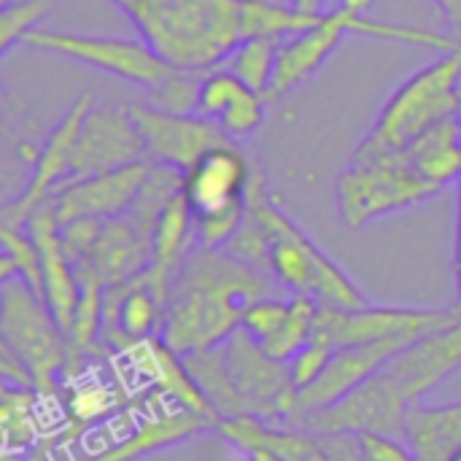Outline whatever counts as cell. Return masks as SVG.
Listing matches in <instances>:
<instances>
[{
	"mask_svg": "<svg viewBox=\"0 0 461 461\" xmlns=\"http://www.w3.org/2000/svg\"><path fill=\"white\" fill-rule=\"evenodd\" d=\"M95 105L92 92H81L62 113V119L54 124V130L49 132L30 184L24 186V192L8 203H3L0 208V227H24V221L30 219V213L43 205L46 200L54 197V192L68 181L70 176V162H73V151H76V140H78V130L84 124L86 111Z\"/></svg>",
	"mask_w": 461,
	"mask_h": 461,
	"instance_id": "cell-13",
	"label": "cell"
},
{
	"mask_svg": "<svg viewBox=\"0 0 461 461\" xmlns=\"http://www.w3.org/2000/svg\"><path fill=\"white\" fill-rule=\"evenodd\" d=\"M197 116L216 122L235 143L254 135L265 119L262 95L246 86L227 68H213L205 73L197 100Z\"/></svg>",
	"mask_w": 461,
	"mask_h": 461,
	"instance_id": "cell-20",
	"label": "cell"
},
{
	"mask_svg": "<svg viewBox=\"0 0 461 461\" xmlns=\"http://www.w3.org/2000/svg\"><path fill=\"white\" fill-rule=\"evenodd\" d=\"M208 429H219V424L213 419H205L189 408H154L149 416L138 419L132 432L119 440L113 448L103 451L95 461H135L149 454H157L162 448L178 446L184 440H192Z\"/></svg>",
	"mask_w": 461,
	"mask_h": 461,
	"instance_id": "cell-21",
	"label": "cell"
},
{
	"mask_svg": "<svg viewBox=\"0 0 461 461\" xmlns=\"http://www.w3.org/2000/svg\"><path fill=\"white\" fill-rule=\"evenodd\" d=\"M194 240V213L184 194H178L162 219L157 221V230L151 235V270L170 281L176 267L184 262V257L192 251L189 243Z\"/></svg>",
	"mask_w": 461,
	"mask_h": 461,
	"instance_id": "cell-25",
	"label": "cell"
},
{
	"mask_svg": "<svg viewBox=\"0 0 461 461\" xmlns=\"http://www.w3.org/2000/svg\"><path fill=\"white\" fill-rule=\"evenodd\" d=\"M451 461H461V448L454 454V456H451Z\"/></svg>",
	"mask_w": 461,
	"mask_h": 461,
	"instance_id": "cell-40",
	"label": "cell"
},
{
	"mask_svg": "<svg viewBox=\"0 0 461 461\" xmlns=\"http://www.w3.org/2000/svg\"><path fill=\"white\" fill-rule=\"evenodd\" d=\"M359 451L362 461H419L416 451L402 446L394 435L384 432H359Z\"/></svg>",
	"mask_w": 461,
	"mask_h": 461,
	"instance_id": "cell-35",
	"label": "cell"
},
{
	"mask_svg": "<svg viewBox=\"0 0 461 461\" xmlns=\"http://www.w3.org/2000/svg\"><path fill=\"white\" fill-rule=\"evenodd\" d=\"M408 159L413 167L432 181L435 186L446 189L448 184H456L461 178V127L459 119L451 116L424 135H419L413 143L405 146Z\"/></svg>",
	"mask_w": 461,
	"mask_h": 461,
	"instance_id": "cell-24",
	"label": "cell"
},
{
	"mask_svg": "<svg viewBox=\"0 0 461 461\" xmlns=\"http://www.w3.org/2000/svg\"><path fill=\"white\" fill-rule=\"evenodd\" d=\"M321 16L324 11H305L289 0H243V35L289 38L313 27Z\"/></svg>",
	"mask_w": 461,
	"mask_h": 461,
	"instance_id": "cell-27",
	"label": "cell"
},
{
	"mask_svg": "<svg viewBox=\"0 0 461 461\" xmlns=\"http://www.w3.org/2000/svg\"><path fill=\"white\" fill-rule=\"evenodd\" d=\"M456 119H459V127H461V86H459V108H456Z\"/></svg>",
	"mask_w": 461,
	"mask_h": 461,
	"instance_id": "cell-39",
	"label": "cell"
},
{
	"mask_svg": "<svg viewBox=\"0 0 461 461\" xmlns=\"http://www.w3.org/2000/svg\"><path fill=\"white\" fill-rule=\"evenodd\" d=\"M130 111L146 140V159L154 165H170L186 173L208 151L235 143L216 122L197 113H167L143 103H132Z\"/></svg>",
	"mask_w": 461,
	"mask_h": 461,
	"instance_id": "cell-14",
	"label": "cell"
},
{
	"mask_svg": "<svg viewBox=\"0 0 461 461\" xmlns=\"http://www.w3.org/2000/svg\"><path fill=\"white\" fill-rule=\"evenodd\" d=\"M459 86L461 49H456L405 78L384 103L367 138L392 149H405L435 124L456 116Z\"/></svg>",
	"mask_w": 461,
	"mask_h": 461,
	"instance_id": "cell-8",
	"label": "cell"
},
{
	"mask_svg": "<svg viewBox=\"0 0 461 461\" xmlns=\"http://www.w3.org/2000/svg\"><path fill=\"white\" fill-rule=\"evenodd\" d=\"M208 70L167 65L157 84L149 86V105L167 113H197L200 86Z\"/></svg>",
	"mask_w": 461,
	"mask_h": 461,
	"instance_id": "cell-30",
	"label": "cell"
},
{
	"mask_svg": "<svg viewBox=\"0 0 461 461\" xmlns=\"http://www.w3.org/2000/svg\"><path fill=\"white\" fill-rule=\"evenodd\" d=\"M219 354L227 378V419L286 421L294 416L297 389L289 365L276 362L243 327L219 346Z\"/></svg>",
	"mask_w": 461,
	"mask_h": 461,
	"instance_id": "cell-9",
	"label": "cell"
},
{
	"mask_svg": "<svg viewBox=\"0 0 461 461\" xmlns=\"http://www.w3.org/2000/svg\"><path fill=\"white\" fill-rule=\"evenodd\" d=\"M184 194V170L170 167V165H154L135 197V203L130 205V211L124 213L146 238L154 235L157 221L162 219V213L167 211V205Z\"/></svg>",
	"mask_w": 461,
	"mask_h": 461,
	"instance_id": "cell-26",
	"label": "cell"
},
{
	"mask_svg": "<svg viewBox=\"0 0 461 461\" xmlns=\"http://www.w3.org/2000/svg\"><path fill=\"white\" fill-rule=\"evenodd\" d=\"M319 308L321 303L313 300V297H305V294H292V311H289V319L284 321V327L267 338L265 343H259L276 362H284L289 365L292 357L313 338V327H316V316H319Z\"/></svg>",
	"mask_w": 461,
	"mask_h": 461,
	"instance_id": "cell-29",
	"label": "cell"
},
{
	"mask_svg": "<svg viewBox=\"0 0 461 461\" xmlns=\"http://www.w3.org/2000/svg\"><path fill=\"white\" fill-rule=\"evenodd\" d=\"M289 311H292V297L284 300L281 294H267V297H262L259 303H254V305L246 311L240 327H243L254 340L265 343L267 338H273V335L284 327V321L289 319Z\"/></svg>",
	"mask_w": 461,
	"mask_h": 461,
	"instance_id": "cell-33",
	"label": "cell"
},
{
	"mask_svg": "<svg viewBox=\"0 0 461 461\" xmlns=\"http://www.w3.org/2000/svg\"><path fill=\"white\" fill-rule=\"evenodd\" d=\"M435 3L443 8V14H446L448 24L454 27V32H451V35H456V41L461 43V0H435Z\"/></svg>",
	"mask_w": 461,
	"mask_h": 461,
	"instance_id": "cell-37",
	"label": "cell"
},
{
	"mask_svg": "<svg viewBox=\"0 0 461 461\" xmlns=\"http://www.w3.org/2000/svg\"><path fill=\"white\" fill-rule=\"evenodd\" d=\"M167 65L213 70L243 35V0H111Z\"/></svg>",
	"mask_w": 461,
	"mask_h": 461,
	"instance_id": "cell-3",
	"label": "cell"
},
{
	"mask_svg": "<svg viewBox=\"0 0 461 461\" xmlns=\"http://www.w3.org/2000/svg\"><path fill=\"white\" fill-rule=\"evenodd\" d=\"M151 170V162H132L119 170L97 173L89 178H76L62 184L51 203L57 208V216L62 224L73 219H116L130 211L135 203L146 176Z\"/></svg>",
	"mask_w": 461,
	"mask_h": 461,
	"instance_id": "cell-17",
	"label": "cell"
},
{
	"mask_svg": "<svg viewBox=\"0 0 461 461\" xmlns=\"http://www.w3.org/2000/svg\"><path fill=\"white\" fill-rule=\"evenodd\" d=\"M461 311H429V308H332L321 305L316 316L313 335L330 343L335 351L348 346H367L381 340H421L451 321H456Z\"/></svg>",
	"mask_w": 461,
	"mask_h": 461,
	"instance_id": "cell-10",
	"label": "cell"
},
{
	"mask_svg": "<svg viewBox=\"0 0 461 461\" xmlns=\"http://www.w3.org/2000/svg\"><path fill=\"white\" fill-rule=\"evenodd\" d=\"M140 346H143V354H146V367L154 375V381H157V386H159V392L165 397H170L181 408H189V411L221 424L219 413L208 402L205 392L200 389V384L194 381V375L186 367V359L178 351H173L159 335L143 340Z\"/></svg>",
	"mask_w": 461,
	"mask_h": 461,
	"instance_id": "cell-23",
	"label": "cell"
},
{
	"mask_svg": "<svg viewBox=\"0 0 461 461\" xmlns=\"http://www.w3.org/2000/svg\"><path fill=\"white\" fill-rule=\"evenodd\" d=\"M335 3H338V5H340V3H348V0H335Z\"/></svg>",
	"mask_w": 461,
	"mask_h": 461,
	"instance_id": "cell-41",
	"label": "cell"
},
{
	"mask_svg": "<svg viewBox=\"0 0 461 461\" xmlns=\"http://www.w3.org/2000/svg\"><path fill=\"white\" fill-rule=\"evenodd\" d=\"M367 5H370V0L340 3L332 11H324V16L313 27L284 38L281 49H278V65H276L270 97H278V95L294 89L297 84L308 81L338 51V46L346 41V35H357L354 32L357 16Z\"/></svg>",
	"mask_w": 461,
	"mask_h": 461,
	"instance_id": "cell-15",
	"label": "cell"
},
{
	"mask_svg": "<svg viewBox=\"0 0 461 461\" xmlns=\"http://www.w3.org/2000/svg\"><path fill=\"white\" fill-rule=\"evenodd\" d=\"M456 370H461V316L416 340L338 405L311 413L305 427L316 435H405L408 408L435 392Z\"/></svg>",
	"mask_w": 461,
	"mask_h": 461,
	"instance_id": "cell-2",
	"label": "cell"
},
{
	"mask_svg": "<svg viewBox=\"0 0 461 461\" xmlns=\"http://www.w3.org/2000/svg\"><path fill=\"white\" fill-rule=\"evenodd\" d=\"M151 267V238H146L127 216L103 219L97 240L84 262L76 265L78 281L95 278L103 286L130 281Z\"/></svg>",
	"mask_w": 461,
	"mask_h": 461,
	"instance_id": "cell-19",
	"label": "cell"
},
{
	"mask_svg": "<svg viewBox=\"0 0 461 461\" xmlns=\"http://www.w3.org/2000/svg\"><path fill=\"white\" fill-rule=\"evenodd\" d=\"M273 276L240 262L227 249H192L170 278L159 338L181 357L221 346L240 330L246 311L278 294Z\"/></svg>",
	"mask_w": 461,
	"mask_h": 461,
	"instance_id": "cell-1",
	"label": "cell"
},
{
	"mask_svg": "<svg viewBox=\"0 0 461 461\" xmlns=\"http://www.w3.org/2000/svg\"><path fill=\"white\" fill-rule=\"evenodd\" d=\"M413 343L416 340L397 338V340L338 348L332 354L330 365L324 367V373L319 375V381L311 384L308 389L297 392V405H294L292 421L338 405L340 400H346L351 392H357L362 384H367L375 373H381L394 357H400Z\"/></svg>",
	"mask_w": 461,
	"mask_h": 461,
	"instance_id": "cell-16",
	"label": "cell"
},
{
	"mask_svg": "<svg viewBox=\"0 0 461 461\" xmlns=\"http://www.w3.org/2000/svg\"><path fill=\"white\" fill-rule=\"evenodd\" d=\"M405 438L419 461H451L461 448V402L411 405L405 413Z\"/></svg>",
	"mask_w": 461,
	"mask_h": 461,
	"instance_id": "cell-22",
	"label": "cell"
},
{
	"mask_svg": "<svg viewBox=\"0 0 461 461\" xmlns=\"http://www.w3.org/2000/svg\"><path fill=\"white\" fill-rule=\"evenodd\" d=\"M54 0H14L0 8V54L5 57L14 46L24 43V38L41 27L49 16Z\"/></svg>",
	"mask_w": 461,
	"mask_h": 461,
	"instance_id": "cell-32",
	"label": "cell"
},
{
	"mask_svg": "<svg viewBox=\"0 0 461 461\" xmlns=\"http://www.w3.org/2000/svg\"><path fill=\"white\" fill-rule=\"evenodd\" d=\"M243 456H246V461H289L286 456H281V454H276L270 448H251Z\"/></svg>",
	"mask_w": 461,
	"mask_h": 461,
	"instance_id": "cell-38",
	"label": "cell"
},
{
	"mask_svg": "<svg viewBox=\"0 0 461 461\" xmlns=\"http://www.w3.org/2000/svg\"><path fill=\"white\" fill-rule=\"evenodd\" d=\"M251 165L238 143L219 146L184 173V197L194 213V240L203 249H227L246 219Z\"/></svg>",
	"mask_w": 461,
	"mask_h": 461,
	"instance_id": "cell-6",
	"label": "cell"
},
{
	"mask_svg": "<svg viewBox=\"0 0 461 461\" xmlns=\"http://www.w3.org/2000/svg\"><path fill=\"white\" fill-rule=\"evenodd\" d=\"M284 38L273 35H254L235 46V51L221 62L230 73H235L246 86H251L259 95H270L276 65H278V49Z\"/></svg>",
	"mask_w": 461,
	"mask_h": 461,
	"instance_id": "cell-28",
	"label": "cell"
},
{
	"mask_svg": "<svg viewBox=\"0 0 461 461\" xmlns=\"http://www.w3.org/2000/svg\"><path fill=\"white\" fill-rule=\"evenodd\" d=\"M24 46L84 62L100 73L116 76L127 84L146 86V89L157 84L159 76L167 70V62L151 46L130 38H105V35L38 27L24 38Z\"/></svg>",
	"mask_w": 461,
	"mask_h": 461,
	"instance_id": "cell-11",
	"label": "cell"
},
{
	"mask_svg": "<svg viewBox=\"0 0 461 461\" xmlns=\"http://www.w3.org/2000/svg\"><path fill=\"white\" fill-rule=\"evenodd\" d=\"M0 346L32 373L35 389L51 400L70 362V340L46 300L19 276L0 286Z\"/></svg>",
	"mask_w": 461,
	"mask_h": 461,
	"instance_id": "cell-7",
	"label": "cell"
},
{
	"mask_svg": "<svg viewBox=\"0 0 461 461\" xmlns=\"http://www.w3.org/2000/svg\"><path fill=\"white\" fill-rule=\"evenodd\" d=\"M3 259H0V284L8 278H24L43 297V270L41 251L24 227H0Z\"/></svg>",
	"mask_w": 461,
	"mask_h": 461,
	"instance_id": "cell-31",
	"label": "cell"
},
{
	"mask_svg": "<svg viewBox=\"0 0 461 461\" xmlns=\"http://www.w3.org/2000/svg\"><path fill=\"white\" fill-rule=\"evenodd\" d=\"M454 284H456V303L461 311V178L456 181V240H454Z\"/></svg>",
	"mask_w": 461,
	"mask_h": 461,
	"instance_id": "cell-36",
	"label": "cell"
},
{
	"mask_svg": "<svg viewBox=\"0 0 461 461\" xmlns=\"http://www.w3.org/2000/svg\"><path fill=\"white\" fill-rule=\"evenodd\" d=\"M332 354H335V348H332L330 343H324L321 338L313 335V338L292 357V362H289V373H292L294 389L303 392V389H308L311 384H316L319 375L324 373V367L330 365Z\"/></svg>",
	"mask_w": 461,
	"mask_h": 461,
	"instance_id": "cell-34",
	"label": "cell"
},
{
	"mask_svg": "<svg viewBox=\"0 0 461 461\" xmlns=\"http://www.w3.org/2000/svg\"><path fill=\"white\" fill-rule=\"evenodd\" d=\"M27 235L35 240L41 251V270H43V300L49 311L54 313L62 332H70L78 300H81V281L73 267V262L65 254L62 246V221L57 216V208L51 200L38 205L30 219L24 221Z\"/></svg>",
	"mask_w": 461,
	"mask_h": 461,
	"instance_id": "cell-18",
	"label": "cell"
},
{
	"mask_svg": "<svg viewBox=\"0 0 461 461\" xmlns=\"http://www.w3.org/2000/svg\"><path fill=\"white\" fill-rule=\"evenodd\" d=\"M443 192L427 181L405 149L365 138L338 178V211L343 224L359 230L381 216L413 208Z\"/></svg>",
	"mask_w": 461,
	"mask_h": 461,
	"instance_id": "cell-5",
	"label": "cell"
},
{
	"mask_svg": "<svg viewBox=\"0 0 461 461\" xmlns=\"http://www.w3.org/2000/svg\"><path fill=\"white\" fill-rule=\"evenodd\" d=\"M143 159H146V140L138 130L130 105L95 103L86 111L84 124L78 130L68 181L119 170L124 165L143 162Z\"/></svg>",
	"mask_w": 461,
	"mask_h": 461,
	"instance_id": "cell-12",
	"label": "cell"
},
{
	"mask_svg": "<svg viewBox=\"0 0 461 461\" xmlns=\"http://www.w3.org/2000/svg\"><path fill=\"white\" fill-rule=\"evenodd\" d=\"M49 461H54V459H49Z\"/></svg>",
	"mask_w": 461,
	"mask_h": 461,
	"instance_id": "cell-42",
	"label": "cell"
},
{
	"mask_svg": "<svg viewBox=\"0 0 461 461\" xmlns=\"http://www.w3.org/2000/svg\"><path fill=\"white\" fill-rule=\"evenodd\" d=\"M246 211L257 216L270 235L267 273L281 289L346 311L370 305L359 286L270 200L259 176H251Z\"/></svg>",
	"mask_w": 461,
	"mask_h": 461,
	"instance_id": "cell-4",
	"label": "cell"
}]
</instances>
